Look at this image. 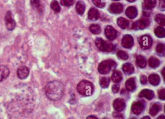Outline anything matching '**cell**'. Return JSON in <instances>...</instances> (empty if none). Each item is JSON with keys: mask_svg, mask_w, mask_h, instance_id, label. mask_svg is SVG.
<instances>
[{"mask_svg": "<svg viewBox=\"0 0 165 119\" xmlns=\"http://www.w3.org/2000/svg\"><path fill=\"white\" fill-rule=\"evenodd\" d=\"M64 91L63 84L57 81L48 82L45 87L47 97L52 101L60 100L63 96Z\"/></svg>", "mask_w": 165, "mask_h": 119, "instance_id": "6da1fadb", "label": "cell"}, {"mask_svg": "<svg viewBox=\"0 0 165 119\" xmlns=\"http://www.w3.org/2000/svg\"><path fill=\"white\" fill-rule=\"evenodd\" d=\"M94 90V85L88 81H82L77 86V90L79 93L84 96H91Z\"/></svg>", "mask_w": 165, "mask_h": 119, "instance_id": "7a4b0ae2", "label": "cell"}, {"mask_svg": "<svg viewBox=\"0 0 165 119\" xmlns=\"http://www.w3.org/2000/svg\"><path fill=\"white\" fill-rule=\"evenodd\" d=\"M116 63L113 60H106L102 61L99 65L98 67V72L101 74H106L108 73L116 67Z\"/></svg>", "mask_w": 165, "mask_h": 119, "instance_id": "3957f363", "label": "cell"}, {"mask_svg": "<svg viewBox=\"0 0 165 119\" xmlns=\"http://www.w3.org/2000/svg\"><path fill=\"white\" fill-rule=\"evenodd\" d=\"M95 43L98 49L103 52H112L114 49L113 45L112 42L105 41L101 38H97Z\"/></svg>", "mask_w": 165, "mask_h": 119, "instance_id": "277c9868", "label": "cell"}, {"mask_svg": "<svg viewBox=\"0 0 165 119\" xmlns=\"http://www.w3.org/2000/svg\"><path fill=\"white\" fill-rule=\"evenodd\" d=\"M150 25V21L148 18L143 17L133 24L132 29L135 30H143Z\"/></svg>", "mask_w": 165, "mask_h": 119, "instance_id": "5b68a950", "label": "cell"}, {"mask_svg": "<svg viewBox=\"0 0 165 119\" xmlns=\"http://www.w3.org/2000/svg\"><path fill=\"white\" fill-rule=\"evenodd\" d=\"M139 43L142 49H148L152 46V38L148 35H143L140 38Z\"/></svg>", "mask_w": 165, "mask_h": 119, "instance_id": "8992f818", "label": "cell"}, {"mask_svg": "<svg viewBox=\"0 0 165 119\" xmlns=\"http://www.w3.org/2000/svg\"><path fill=\"white\" fill-rule=\"evenodd\" d=\"M4 21H5V25L8 30L13 31L15 29L16 27V22L12 17V12L10 11H8L7 12L4 18Z\"/></svg>", "mask_w": 165, "mask_h": 119, "instance_id": "52a82bcc", "label": "cell"}, {"mask_svg": "<svg viewBox=\"0 0 165 119\" xmlns=\"http://www.w3.org/2000/svg\"><path fill=\"white\" fill-rule=\"evenodd\" d=\"M145 108V104L142 101L135 102L132 106L131 110L132 112L135 115L140 114Z\"/></svg>", "mask_w": 165, "mask_h": 119, "instance_id": "ba28073f", "label": "cell"}, {"mask_svg": "<svg viewBox=\"0 0 165 119\" xmlns=\"http://www.w3.org/2000/svg\"><path fill=\"white\" fill-rule=\"evenodd\" d=\"M29 69L26 66L19 67L18 69L17 72V76L20 80H24L28 77L29 74Z\"/></svg>", "mask_w": 165, "mask_h": 119, "instance_id": "9c48e42d", "label": "cell"}, {"mask_svg": "<svg viewBox=\"0 0 165 119\" xmlns=\"http://www.w3.org/2000/svg\"><path fill=\"white\" fill-rule=\"evenodd\" d=\"M113 106L115 111L118 112H122L124 110L126 106L125 100L121 98L115 99L113 103Z\"/></svg>", "mask_w": 165, "mask_h": 119, "instance_id": "30bf717a", "label": "cell"}, {"mask_svg": "<svg viewBox=\"0 0 165 119\" xmlns=\"http://www.w3.org/2000/svg\"><path fill=\"white\" fill-rule=\"evenodd\" d=\"M105 33L107 39L110 40H113L117 37V31L111 26H108L106 27Z\"/></svg>", "mask_w": 165, "mask_h": 119, "instance_id": "8fae6325", "label": "cell"}, {"mask_svg": "<svg viewBox=\"0 0 165 119\" xmlns=\"http://www.w3.org/2000/svg\"><path fill=\"white\" fill-rule=\"evenodd\" d=\"M134 44V39L130 35H126L122 39V45L125 48H130Z\"/></svg>", "mask_w": 165, "mask_h": 119, "instance_id": "7c38bea8", "label": "cell"}, {"mask_svg": "<svg viewBox=\"0 0 165 119\" xmlns=\"http://www.w3.org/2000/svg\"><path fill=\"white\" fill-rule=\"evenodd\" d=\"M109 10L113 14H120L123 11V5L121 3H113L109 7Z\"/></svg>", "mask_w": 165, "mask_h": 119, "instance_id": "4fadbf2b", "label": "cell"}, {"mask_svg": "<svg viewBox=\"0 0 165 119\" xmlns=\"http://www.w3.org/2000/svg\"><path fill=\"white\" fill-rule=\"evenodd\" d=\"M9 70L7 66L0 65V82L5 80L9 75Z\"/></svg>", "mask_w": 165, "mask_h": 119, "instance_id": "5bb4252c", "label": "cell"}, {"mask_svg": "<svg viewBox=\"0 0 165 119\" xmlns=\"http://www.w3.org/2000/svg\"><path fill=\"white\" fill-rule=\"evenodd\" d=\"M155 93L153 91L149 89H144L140 92L139 95L140 98L145 97L148 100H151L154 98Z\"/></svg>", "mask_w": 165, "mask_h": 119, "instance_id": "9a60e30c", "label": "cell"}, {"mask_svg": "<svg viewBox=\"0 0 165 119\" xmlns=\"http://www.w3.org/2000/svg\"><path fill=\"white\" fill-rule=\"evenodd\" d=\"M125 14L129 18H131V19H133V18H135L138 15V11L135 7H128L126 9Z\"/></svg>", "mask_w": 165, "mask_h": 119, "instance_id": "2e32d148", "label": "cell"}, {"mask_svg": "<svg viewBox=\"0 0 165 119\" xmlns=\"http://www.w3.org/2000/svg\"><path fill=\"white\" fill-rule=\"evenodd\" d=\"M125 87L126 90L129 92H131L136 89V83L135 79L133 78H131L128 79L125 82Z\"/></svg>", "mask_w": 165, "mask_h": 119, "instance_id": "e0dca14e", "label": "cell"}, {"mask_svg": "<svg viewBox=\"0 0 165 119\" xmlns=\"http://www.w3.org/2000/svg\"><path fill=\"white\" fill-rule=\"evenodd\" d=\"M88 18L90 20L95 21L99 18V13L98 10L95 8H91L88 12Z\"/></svg>", "mask_w": 165, "mask_h": 119, "instance_id": "ac0fdd59", "label": "cell"}, {"mask_svg": "<svg viewBox=\"0 0 165 119\" xmlns=\"http://www.w3.org/2000/svg\"><path fill=\"white\" fill-rule=\"evenodd\" d=\"M149 81L150 83L152 86H157L160 83V77L157 74H151L149 77Z\"/></svg>", "mask_w": 165, "mask_h": 119, "instance_id": "d6986e66", "label": "cell"}, {"mask_svg": "<svg viewBox=\"0 0 165 119\" xmlns=\"http://www.w3.org/2000/svg\"><path fill=\"white\" fill-rule=\"evenodd\" d=\"M123 70L126 75H130L134 72L135 70L134 67L131 64L126 63L123 66Z\"/></svg>", "mask_w": 165, "mask_h": 119, "instance_id": "ffe728a7", "label": "cell"}, {"mask_svg": "<svg viewBox=\"0 0 165 119\" xmlns=\"http://www.w3.org/2000/svg\"><path fill=\"white\" fill-rule=\"evenodd\" d=\"M123 79V74L120 71H116L113 73L112 76V80L115 83L121 82Z\"/></svg>", "mask_w": 165, "mask_h": 119, "instance_id": "44dd1931", "label": "cell"}, {"mask_svg": "<svg viewBox=\"0 0 165 119\" xmlns=\"http://www.w3.org/2000/svg\"><path fill=\"white\" fill-rule=\"evenodd\" d=\"M161 110V106L160 104L156 103L151 106L150 109V113L152 116H155Z\"/></svg>", "mask_w": 165, "mask_h": 119, "instance_id": "7402d4cb", "label": "cell"}, {"mask_svg": "<svg viewBox=\"0 0 165 119\" xmlns=\"http://www.w3.org/2000/svg\"><path fill=\"white\" fill-rule=\"evenodd\" d=\"M117 24L119 26V27H121L122 29H126L129 24L128 20L122 17L117 19Z\"/></svg>", "mask_w": 165, "mask_h": 119, "instance_id": "603a6c76", "label": "cell"}, {"mask_svg": "<svg viewBox=\"0 0 165 119\" xmlns=\"http://www.w3.org/2000/svg\"><path fill=\"white\" fill-rule=\"evenodd\" d=\"M136 63L140 68H144L146 66L147 62L145 57L142 56H138L136 58Z\"/></svg>", "mask_w": 165, "mask_h": 119, "instance_id": "cb8c5ba5", "label": "cell"}, {"mask_svg": "<svg viewBox=\"0 0 165 119\" xmlns=\"http://www.w3.org/2000/svg\"><path fill=\"white\" fill-rule=\"evenodd\" d=\"M76 9L79 15H82L85 12V3L82 1H78L76 4Z\"/></svg>", "mask_w": 165, "mask_h": 119, "instance_id": "d4e9b609", "label": "cell"}, {"mask_svg": "<svg viewBox=\"0 0 165 119\" xmlns=\"http://www.w3.org/2000/svg\"><path fill=\"white\" fill-rule=\"evenodd\" d=\"M149 64L150 67L152 68H156L160 64V61L154 57H151L149 59Z\"/></svg>", "mask_w": 165, "mask_h": 119, "instance_id": "484cf974", "label": "cell"}, {"mask_svg": "<svg viewBox=\"0 0 165 119\" xmlns=\"http://www.w3.org/2000/svg\"><path fill=\"white\" fill-rule=\"evenodd\" d=\"M156 0H144V6L146 9H151L156 7Z\"/></svg>", "mask_w": 165, "mask_h": 119, "instance_id": "4316f807", "label": "cell"}, {"mask_svg": "<svg viewBox=\"0 0 165 119\" xmlns=\"http://www.w3.org/2000/svg\"><path fill=\"white\" fill-rule=\"evenodd\" d=\"M155 35L158 38H163L165 37V30L162 27H158L155 30Z\"/></svg>", "mask_w": 165, "mask_h": 119, "instance_id": "83f0119b", "label": "cell"}, {"mask_svg": "<svg viewBox=\"0 0 165 119\" xmlns=\"http://www.w3.org/2000/svg\"><path fill=\"white\" fill-rule=\"evenodd\" d=\"M90 31L94 34H99L101 32L100 26L97 24H92L90 27Z\"/></svg>", "mask_w": 165, "mask_h": 119, "instance_id": "f1b7e54d", "label": "cell"}, {"mask_svg": "<svg viewBox=\"0 0 165 119\" xmlns=\"http://www.w3.org/2000/svg\"><path fill=\"white\" fill-rule=\"evenodd\" d=\"M156 21L161 26L165 25V16L163 14H159L156 16Z\"/></svg>", "mask_w": 165, "mask_h": 119, "instance_id": "f546056e", "label": "cell"}, {"mask_svg": "<svg viewBox=\"0 0 165 119\" xmlns=\"http://www.w3.org/2000/svg\"><path fill=\"white\" fill-rule=\"evenodd\" d=\"M51 7L56 13H59L61 11L60 4L56 0H53L52 2L51 3Z\"/></svg>", "mask_w": 165, "mask_h": 119, "instance_id": "4dcf8cb0", "label": "cell"}, {"mask_svg": "<svg viewBox=\"0 0 165 119\" xmlns=\"http://www.w3.org/2000/svg\"><path fill=\"white\" fill-rule=\"evenodd\" d=\"M110 83V79L107 77H102L100 80V84L101 87L106 88Z\"/></svg>", "mask_w": 165, "mask_h": 119, "instance_id": "1f68e13d", "label": "cell"}, {"mask_svg": "<svg viewBox=\"0 0 165 119\" xmlns=\"http://www.w3.org/2000/svg\"><path fill=\"white\" fill-rule=\"evenodd\" d=\"M156 50L158 54L160 55L164 54L165 51V44L163 43H159L157 46Z\"/></svg>", "mask_w": 165, "mask_h": 119, "instance_id": "d6a6232c", "label": "cell"}, {"mask_svg": "<svg viewBox=\"0 0 165 119\" xmlns=\"http://www.w3.org/2000/svg\"><path fill=\"white\" fill-rule=\"evenodd\" d=\"M117 55L119 58L123 60H126L128 58V54L124 51H119L117 53Z\"/></svg>", "mask_w": 165, "mask_h": 119, "instance_id": "836d02e7", "label": "cell"}, {"mask_svg": "<svg viewBox=\"0 0 165 119\" xmlns=\"http://www.w3.org/2000/svg\"><path fill=\"white\" fill-rule=\"evenodd\" d=\"M93 2L96 7L99 8H103L105 5V0H93Z\"/></svg>", "mask_w": 165, "mask_h": 119, "instance_id": "e575fe53", "label": "cell"}, {"mask_svg": "<svg viewBox=\"0 0 165 119\" xmlns=\"http://www.w3.org/2000/svg\"><path fill=\"white\" fill-rule=\"evenodd\" d=\"M30 4L35 9H39L41 7L40 0H30Z\"/></svg>", "mask_w": 165, "mask_h": 119, "instance_id": "d590c367", "label": "cell"}, {"mask_svg": "<svg viewBox=\"0 0 165 119\" xmlns=\"http://www.w3.org/2000/svg\"><path fill=\"white\" fill-rule=\"evenodd\" d=\"M74 0H61L60 3L61 5L64 7H69L74 3Z\"/></svg>", "mask_w": 165, "mask_h": 119, "instance_id": "8d00e7d4", "label": "cell"}, {"mask_svg": "<svg viewBox=\"0 0 165 119\" xmlns=\"http://www.w3.org/2000/svg\"><path fill=\"white\" fill-rule=\"evenodd\" d=\"M159 98L161 100H164L165 99V89L159 90L158 92Z\"/></svg>", "mask_w": 165, "mask_h": 119, "instance_id": "74e56055", "label": "cell"}, {"mask_svg": "<svg viewBox=\"0 0 165 119\" xmlns=\"http://www.w3.org/2000/svg\"><path fill=\"white\" fill-rule=\"evenodd\" d=\"M119 88H120V87H119V85L115 84L113 86V87H112V90L114 93H116L119 92Z\"/></svg>", "mask_w": 165, "mask_h": 119, "instance_id": "f35d334b", "label": "cell"}, {"mask_svg": "<svg viewBox=\"0 0 165 119\" xmlns=\"http://www.w3.org/2000/svg\"><path fill=\"white\" fill-rule=\"evenodd\" d=\"M140 82L142 83V84H145L147 83V77L145 76V75H142L141 77H140Z\"/></svg>", "mask_w": 165, "mask_h": 119, "instance_id": "ab89813d", "label": "cell"}, {"mask_svg": "<svg viewBox=\"0 0 165 119\" xmlns=\"http://www.w3.org/2000/svg\"><path fill=\"white\" fill-rule=\"evenodd\" d=\"M159 5L161 8L164 9L165 8V2L164 0H160Z\"/></svg>", "mask_w": 165, "mask_h": 119, "instance_id": "60d3db41", "label": "cell"}, {"mask_svg": "<svg viewBox=\"0 0 165 119\" xmlns=\"http://www.w3.org/2000/svg\"><path fill=\"white\" fill-rule=\"evenodd\" d=\"M86 119H98L96 116H93V115H91V116H88L87 118Z\"/></svg>", "mask_w": 165, "mask_h": 119, "instance_id": "b9f144b4", "label": "cell"}, {"mask_svg": "<svg viewBox=\"0 0 165 119\" xmlns=\"http://www.w3.org/2000/svg\"><path fill=\"white\" fill-rule=\"evenodd\" d=\"M157 119H165V117L164 115H160L158 117Z\"/></svg>", "mask_w": 165, "mask_h": 119, "instance_id": "7bdbcfd3", "label": "cell"}, {"mask_svg": "<svg viewBox=\"0 0 165 119\" xmlns=\"http://www.w3.org/2000/svg\"><path fill=\"white\" fill-rule=\"evenodd\" d=\"M141 119H151L150 117H149V116H144L143 118H141Z\"/></svg>", "mask_w": 165, "mask_h": 119, "instance_id": "ee69618b", "label": "cell"}, {"mask_svg": "<svg viewBox=\"0 0 165 119\" xmlns=\"http://www.w3.org/2000/svg\"><path fill=\"white\" fill-rule=\"evenodd\" d=\"M162 75H163V77H164V78H165V68H164V69H163V71H162Z\"/></svg>", "mask_w": 165, "mask_h": 119, "instance_id": "f6af8a7d", "label": "cell"}, {"mask_svg": "<svg viewBox=\"0 0 165 119\" xmlns=\"http://www.w3.org/2000/svg\"><path fill=\"white\" fill-rule=\"evenodd\" d=\"M127 1L129 2H135L136 0H127Z\"/></svg>", "mask_w": 165, "mask_h": 119, "instance_id": "bcb514c9", "label": "cell"}, {"mask_svg": "<svg viewBox=\"0 0 165 119\" xmlns=\"http://www.w3.org/2000/svg\"><path fill=\"white\" fill-rule=\"evenodd\" d=\"M113 1H119V0H113Z\"/></svg>", "mask_w": 165, "mask_h": 119, "instance_id": "7dc6e473", "label": "cell"}, {"mask_svg": "<svg viewBox=\"0 0 165 119\" xmlns=\"http://www.w3.org/2000/svg\"><path fill=\"white\" fill-rule=\"evenodd\" d=\"M136 119V118H132V119Z\"/></svg>", "mask_w": 165, "mask_h": 119, "instance_id": "c3c4849f", "label": "cell"}, {"mask_svg": "<svg viewBox=\"0 0 165 119\" xmlns=\"http://www.w3.org/2000/svg\"></svg>", "mask_w": 165, "mask_h": 119, "instance_id": "681fc988", "label": "cell"}]
</instances>
